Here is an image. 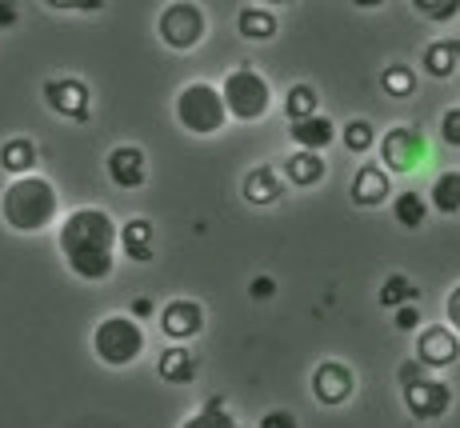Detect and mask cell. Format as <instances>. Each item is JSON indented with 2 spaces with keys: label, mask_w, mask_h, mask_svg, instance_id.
Masks as SVG:
<instances>
[{
  "label": "cell",
  "mask_w": 460,
  "mask_h": 428,
  "mask_svg": "<svg viewBox=\"0 0 460 428\" xmlns=\"http://www.w3.org/2000/svg\"><path fill=\"white\" fill-rule=\"evenodd\" d=\"M117 245H120L117 220L104 209H96V204L73 209L57 228V248L65 256L68 272L88 284H101L112 276V269H117Z\"/></svg>",
  "instance_id": "1"
},
{
  "label": "cell",
  "mask_w": 460,
  "mask_h": 428,
  "mask_svg": "<svg viewBox=\"0 0 460 428\" xmlns=\"http://www.w3.org/2000/svg\"><path fill=\"white\" fill-rule=\"evenodd\" d=\"M57 212H60V192L49 176L40 173H24L13 176V184L0 196V220H4L13 233H49L57 225Z\"/></svg>",
  "instance_id": "2"
},
{
  "label": "cell",
  "mask_w": 460,
  "mask_h": 428,
  "mask_svg": "<svg viewBox=\"0 0 460 428\" xmlns=\"http://www.w3.org/2000/svg\"><path fill=\"white\" fill-rule=\"evenodd\" d=\"M172 112H176V124H181L184 132H192V137H217L228 124L225 93H220L217 85H208V80L184 85L181 93H176Z\"/></svg>",
  "instance_id": "3"
},
{
  "label": "cell",
  "mask_w": 460,
  "mask_h": 428,
  "mask_svg": "<svg viewBox=\"0 0 460 428\" xmlns=\"http://www.w3.org/2000/svg\"><path fill=\"white\" fill-rule=\"evenodd\" d=\"M145 328H140L137 317H125V312H112L101 325L93 328V352L101 364L109 369H128V364L140 361L145 352Z\"/></svg>",
  "instance_id": "4"
},
{
  "label": "cell",
  "mask_w": 460,
  "mask_h": 428,
  "mask_svg": "<svg viewBox=\"0 0 460 428\" xmlns=\"http://www.w3.org/2000/svg\"><path fill=\"white\" fill-rule=\"evenodd\" d=\"M220 93H225L228 117L233 120H264L272 109V85L264 80L256 68H233L225 80H220Z\"/></svg>",
  "instance_id": "5"
},
{
  "label": "cell",
  "mask_w": 460,
  "mask_h": 428,
  "mask_svg": "<svg viewBox=\"0 0 460 428\" xmlns=\"http://www.w3.org/2000/svg\"><path fill=\"white\" fill-rule=\"evenodd\" d=\"M156 32L172 52H192L208 32V16L197 0H172L156 21Z\"/></svg>",
  "instance_id": "6"
},
{
  "label": "cell",
  "mask_w": 460,
  "mask_h": 428,
  "mask_svg": "<svg viewBox=\"0 0 460 428\" xmlns=\"http://www.w3.org/2000/svg\"><path fill=\"white\" fill-rule=\"evenodd\" d=\"M376 148H380V165L396 176L417 173L424 160H429V140H424V132L412 129V124H393V129L380 137Z\"/></svg>",
  "instance_id": "7"
},
{
  "label": "cell",
  "mask_w": 460,
  "mask_h": 428,
  "mask_svg": "<svg viewBox=\"0 0 460 428\" xmlns=\"http://www.w3.org/2000/svg\"><path fill=\"white\" fill-rule=\"evenodd\" d=\"M404 388V408H409V416H417V421H440V416L453 408V388L445 385V380H437V377H417V380H409V385H401Z\"/></svg>",
  "instance_id": "8"
},
{
  "label": "cell",
  "mask_w": 460,
  "mask_h": 428,
  "mask_svg": "<svg viewBox=\"0 0 460 428\" xmlns=\"http://www.w3.org/2000/svg\"><path fill=\"white\" fill-rule=\"evenodd\" d=\"M417 361L424 364L429 372L437 369H453L460 361V333L453 325H424L417 333Z\"/></svg>",
  "instance_id": "9"
},
{
  "label": "cell",
  "mask_w": 460,
  "mask_h": 428,
  "mask_svg": "<svg viewBox=\"0 0 460 428\" xmlns=\"http://www.w3.org/2000/svg\"><path fill=\"white\" fill-rule=\"evenodd\" d=\"M44 104H49L57 117L65 120H76L84 124L93 117V96H88V85L76 76H60V80H49L44 85Z\"/></svg>",
  "instance_id": "10"
},
{
  "label": "cell",
  "mask_w": 460,
  "mask_h": 428,
  "mask_svg": "<svg viewBox=\"0 0 460 428\" xmlns=\"http://www.w3.org/2000/svg\"><path fill=\"white\" fill-rule=\"evenodd\" d=\"M352 392H357V372H352L344 361H321L313 369V397L321 400L324 408L349 405Z\"/></svg>",
  "instance_id": "11"
},
{
  "label": "cell",
  "mask_w": 460,
  "mask_h": 428,
  "mask_svg": "<svg viewBox=\"0 0 460 428\" xmlns=\"http://www.w3.org/2000/svg\"><path fill=\"white\" fill-rule=\"evenodd\" d=\"M349 196L357 209H380L385 201H393V173H388L385 165H376V160H368V165H360L357 176H352Z\"/></svg>",
  "instance_id": "12"
},
{
  "label": "cell",
  "mask_w": 460,
  "mask_h": 428,
  "mask_svg": "<svg viewBox=\"0 0 460 428\" xmlns=\"http://www.w3.org/2000/svg\"><path fill=\"white\" fill-rule=\"evenodd\" d=\"M200 328H205V308H200L197 300L176 297V300H168V305L161 308V333L168 336V341L189 344Z\"/></svg>",
  "instance_id": "13"
},
{
  "label": "cell",
  "mask_w": 460,
  "mask_h": 428,
  "mask_svg": "<svg viewBox=\"0 0 460 428\" xmlns=\"http://www.w3.org/2000/svg\"><path fill=\"white\" fill-rule=\"evenodd\" d=\"M104 168H109V181L125 192L148 184V156H145V148H137V145H117L109 153V160H104Z\"/></svg>",
  "instance_id": "14"
},
{
  "label": "cell",
  "mask_w": 460,
  "mask_h": 428,
  "mask_svg": "<svg viewBox=\"0 0 460 428\" xmlns=\"http://www.w3.org/2000/svg\"><path fill=\"white\" fill-rule=\"evenodd\" d=\"M241 192L256 209H269V204L285 201V181H280V173L272 165H256V168H249V176H244Z\"/></svg>",
  "instance_id": "15"
},
{
  "label": "cell",
  "mask_w": 460,
  "mask_h": 428,
  "mask_svg": "<svg viewBox=\"0 0 460 428\" xmlns=\"http://www.w3.org/2000/svg\"><path fill=\"white\" fill-rule=\"evenodd\" d=\"M120 256L132 264H148L156 256V240H153V220L132 217L120 225Z\"/></svg>",
  "instance_id": "16"
},
{
  "label": "cell",
  "mask_w": 460,
  "mask_h": 428,
  "mask_svg": "<svg viewBox=\"0 0 460 428\" xmlns=\"http://www.w3.org/2000/svg\"><path fill=\"white\" fill-rule=\"evenodd\" d=\"M329 176V165H324L321 153H313V148H296V153H288L285 160V181L296 184V189H316V184Z\"/></svg>",
  "instance_id": "17"
},
{
  "label": "cell",
  "mask_w": 460,
  "mask_h": 428,
  "mask_svg": "<svg viewBox=\"0 0 460 428\" xmlns=\"http://www.w3.org/2000/svg\"><path fill=\"white\" fill-rule=\"evenodd\" d=\"M288 140L296 148H313V153H324V148L336 140V124L329 117H305V120H288Z\"/></svg>",
  "instance_id": "18"
},
{
  "label": "cell",
  "mask_w": 460,
  "mask_h": 428,
  "mask_svg": "<svg viewBox=\"0 0 460 428\" xmlns=\"http://www.w3.org/2000/svg\"><path fill=\"white\" fill-rule=\"evenodd\" d=\"M156 372H161L164 385H192V377H197V356L184 349V344H172V349L161 352Z\"/></svg>",
  "instance_id": "19"
},
{
  "label": "cell",
  "mask_w": 460,
  "mask_h": 428,
  "mask_svg": "<svg viewBox=\"0 0 460 428\" xmlns=\"http://www.w3.org/2000/svg\"><path fill=\"white\" fill-rule=\"evenodd\" d=\"M420 65H424V73L429 76L448 80L456 73V65H460V40H432L429 49H424Z\"/></svg>",
  "instance_id": "20"
},
{
  "label": "cell",
  "mask_w": 460,
  "mask_h": 428,
  "mask_svg": "<svg viewBox=\"0 0 460 428\" xmlns=\"http://www.w3.org/2000/svg\"><path fill=\"white\" fill-rule=\"evenodd\" d=\"M37 145H32L29 137H13V140H4L0 145V168H4L8 176H24V173H32L37 168Z\"/></svg>",
  "instance_id": "21"
},
{
  "label": "cell",
  "mask_w": 460,
  "mask_h": 428,
  "mask_svg": "<svg viewBox=\"0 0 460 428\" xmlns=\"http://www.w3.org/2000/svg\"><path fill=\"white\" fill-rule=\"evenodd\" d=\"M429 196H420V192H412V189H404V192H396L393 196V220L401 228H409V233H417V228L429 220Z\"/></svg>",
  "instance_id": "22"
},
{
  "label": "cell",
  "mask_w": 460,
  "mask_h": 428,
  "mask_svg": "<svg viewBox=\"0 0 460 428\" xmlns=\"http://www.w3.org/2000/svg\"><path fill=\"white\" fill-rule=\"evenodd\" d=\"M429 204L440 217H460V168H448V173H440L437 181H432Z\"/></svg>",
  "instance_id": "23"
},
{
  "label": "cell",
  "mask_w": 460,
  "mask_h": 428,
  "mask_svg": "<svg viewBox=\"0 0 460 428\" xmlns=\"http://www.w3.org/2000/svg\"><path fill=\"white\" fill-rule=\"evenodd\" d=\"M236 29H241L244 40H272L280 32V21H277V13H269V8H241Z\"/></svg>",
  "instance_id": "24"
},
{
  "label": "cell",
  "mask_w": 460,
  "mask_h": 428,
  "mask_svg": "<svg viewBox=\"0 0 460 428\" xmlns=\"http://www.w3.org/2000/svg\"><path fill=\"white\" fill-rule=\"evenodd\" d=\"M181 428H241V424L233 421V413H228V400H225V397H208L205 405H200L197 413H192Z\"/></svg>",
  "instance_id": "25"
},
{
  "label": "cell",
  "mask_w": 460,
  "mask_h": 428,
  "mask_svg": "<svg viewBox=\"0 0 460 428\" xmlns=\"http://www.w3.org/2000/svg\"><path fill=\"white\" fill-rule=\"evenodd\" d=\"M420 297V289L409 281L404 272H393V276H385V284H380V292H376V300L385 308H401V305H412V300Z\"/></svg>",
  "instance_id": "26"
},
{
  "label": "cell",
  "mask_w": 460,
  "mask_h": 428,
  "mask_svg": "<svg viewBox=\"0 0 460 428\" xmlns=\"http://www.w3.org/2000/svg\"><path fill=\"white\" fill-rule=\"evenodd\" d=\"M321 112V96H316L313 85H293L285 93V117L288 120H305V117H316Z\"/></svg>",
  "instance_id": "27"
},
{
  "label": "cell",
  "mask_w": 460,
  "mask_h": 428,
  "mask_svg": "<svg viewBox=\"0 0 460 428\" xmlns=\"http://www.w3.org/2000/svg\"><path fill=\"white\" fill-rule=\"evenodd\" d=\"M380 88H385L393 101H409V96L417 93V73H412L409 65H388L385 73H380Z\"/></svg>",
  "instance_id": "28"
},
{
  "label": "cell",
  "mask_w": 460,
  "mask_h": 428,
  "mask_svg": "<svg viewBox=\"0 0 460 428\" xmlns=\"http://www.w3.org/2000/svg\"><path fill=\"white\" fill-rule=\"evenodd\" d=\"M376 145H380V140H376V129H373V124H368L365 117H357V120L344 124V148H349V153L365 156V153H373Z\"/></svg>",
  "instance_id": "29"
},
{
  "label": "cell",
  "mask_w": 460,
  "mask_h": 428,
  "mask_svg": "<svg viewBox=\"0 0 460 428\" xmlns=\"http://www.w3.org/2000/svg\"><path fill=\"white\" fill-rule=\"evenodd\" d=\"M412 8L432 24H445L453 16H460V0H412Z\"/></svg>",
  "instance_id": "30"
},
{
  "label": "cell",
  "mask_w": 460,
  "mask_h": 428,
  "mask_svg": "<svg viewBox=\"0 0 460 428\" xmlns=\"http://www.w3.org/2000/svg\"><path fill=\"white\" fill-rule=\"evenodd\" d=\"M393 325L401 328V333H420V305L412 300V305H401V308H393Z\"/></svg>",
  "instance_id": "31"
},
{
  "label": "cell",
  "mask_w": 460,
  "mask_h": 428,
  "mask_svg": "<svg viewBox=\"0 0 460 428\" xmlns=\"http://www.w3.org/2000/svg\"><path fill=\"white\" fill-rule=\"evenodd\" d=\"M440 140L448 148H460V104L456 109H445V117H440Z\"/></svg>",
  "instance_id": "32"
},
{
  "label": "cell",
  "mask_w": 460,
  "mask_h": 428,
  "mask_svg": "<svg viewBox=\"0 0 460 428\" xmlns=\"http://www.w3.org/2000/svg\"><path fill=\"white\" fill-rule=\"evenodd\" d=\"M44 4L57 13H101L104 0H44Z\"/></svg>",
  "instance_id": "33"
},
{
  "label": "cell",
  "mask_w": 460,
  "mask_h": 428,
  "mask_svg": "<svg viewBox=\"0 0 460 428\" xmlns=\"http://www.w3.org/2000/svg\"><path fill=\"white\" fill-rule=\"evenodd\" d=\"M256 428H300V424H296V416L288 413V408H272V413L261 416V424Z\"/></svg>",
  "instance_id": "34"
},
{
  "label": "cell",
  "mask_w": 460,
  "mask_h": 428,
  "mask_svg": "<svg viewBox=\"0 0 460 428\" xmlns=\"http://www.w3.org/2000/svg\"><path fill=\"white\" fill-rule=\"evenodd\" d=\"M249 297L252 300H272V297H277V281H272V276H252Z\"/></svg>",
  "instance_id": "35"
},
{
  "label": "cell",
  "mask_w": 460,
  "mask_h": 428,
  "mask_svg": "<svg viewBox=\"0 0 460 428\" xmlns=\"http://www.w3.org/2000/svg\"><path fill=\"white\" fill-rule=\"evenodd\" d=\"M445 320L460 333V284L448 289V300H445Z\"/></svg>",
  "instance_id": "36"
},
{
  "label": "cell",
  "mask_w": 460,
  "mask_h": 428,
  "mask_svg": "<svg viewBox=\"0 0 460 428\" xmlns=\"http://www.w3.org/2000/svg\"><path fill=\"white\" fill-rule=\"evenodd\" d=\"M21 21V13H16L13 0H0V29H13V24Z\"/></svg>",
  "instance_id": "37"
},
{
  "label": "cell",
  "mask_w": 460,
  "mask_h": 428,
  "mask_svg": "<svg viewBox=\"0 0 460 428\" xmlns=\"http://www.w3.org/2000/svg\"><path fill=\"white\" fill-rule=\"evenodd\" d=\"M132 317H153V300H148V297L132 300Z\"/></svg>",
  "instance_id": "38"
},
{
  "label": "cell",
  "mask_w": 460,
  "mask_h": 428,
  "mask_svg": "<svg viewBox=\"0 0 460 428\" xmlns=\"http://www.w3.org/2000/svg\"><path fill=\"white\" fill-rule=\"evenodd\" d=\"M352 4H357V8H380L385 0H352Z\"/></svg>",
  "instance_id": "39"
},
{
  "label": "cell",
  "mask_w": 460,
  "mask_h": 428,
  "mask_svg": "<svg viewBox=\"0 0 460 428\" xmlns=\"http://www.w3.org/2000/svg\"><path fill=\"white\" fill-rule=\"evenodd\" d=\"M264 4H293V0H264Z\"/></svg>",
  "instance_id": "40"
}]
</instances>
